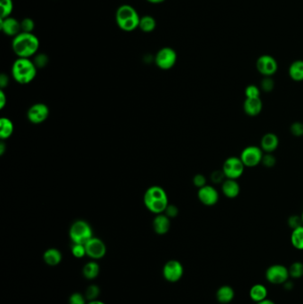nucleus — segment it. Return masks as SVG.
Returning <instances> with one entry per match:
<instances>
[{
    "instance_id": "nucleus-1",
    "label": "nucleus",
    "mask_w": 303,
    "mask_h": 304,
    "mask_svg": "<svg viewBox=\"0 0 303 304\" xmlns=\"http://www.w3.org/2000/svg\"><path fill=\"white\" fill-rule=\"evenodd\" d=\"M12 48L18 58L30 59L39 50V38L34 34L21 32L13 38Z\"/></svg>"
},
{
    "instance_id": "nucleus-2",
    "label": "nucleus",
    "mask_w": 303,
    "mask_h": 304,
    "mask_svg": "<svg viewBox=\"0 0 303 304\" xmlns=\"http://www.w3.org/2000/svg\"><path fill=\"white\" fill-rule=\"evenodd\" d=\"M146 208L155 215L164 214L168 207V197L166 190L159 186H151L143 196Z\"/></svg>"
},
{
    "instance_id": "nucleus-3",
    "label": "nucleus",
    "mask_w": 303,
    "mask_h": 304,
    "mask_svg": "<svg viewBox=\"0 0 303 304\" xmlns=\"http://www.w3.org/2000/svg\"><path fill=\"white\" fill-rule=\"evenodd\" d=\"M37 70L33 61L29 58H18L12 66V75L19 84H30L37 76Z\"/></svg>"
},
{
    "instance_id": "nucleus-4",
    "label": "nucleus",
    "mask_w": 303,
    "mask_h": 304,
    "mask_svg": "<svg viewBox=\"0 0 303 304\" xmlns=\"http://www.w3.org/2000/svg\"><path fill=\"white\" fill-rule=\"evenodd\" d=\"M141 18L136 10L129 4H123L119 7L116 13V21L120 29L126 32H131L139 28Z\"/></svg>"
},
{
    "instance_id": "nucleus-5",
    "label": "nucleus",
    "mask_w": 303,
    "mask_h": 304,
    "mask_svg": "<svg viewBox=\"0 0 303 304\" xmlns=\"http://www.w3.org/2000/svg\"><path fill=\"white\" fill-rule=\"evenodd\" d=\"M69 237L73 244L86 245L93 237V229L85 221L77 220L73 223L69 228Z\"/></svg>"
},
{
    "instance_id": "nucleus-6",
    "label": "nucleus",
    "mask_w": 303,
    "mask_h": 304,
    "mask_svg": "<svg viewBox=\"0 0 303 304\" xmlns=\"http://www.w3.org/2000/svg\"><path fill=\"white\" fill-rule=\"evenodd\" d=\"M245 166L239 156H230L224 161L222 171L227 179L238 180L243 175Z\"/></svg>"
},
{
    "instance_id": "nucleus-7",
    "label": "nucleus",
    "mask_w": 303,
    "mask_h": 304,
    "mask_svg": "<svg viewBox=\"0 0 303 304\" xmlns=\"http://www.w3.org/2000/svg\"><path fill=\"white\" fill-rule=\"evenodd\" d=\"M263 155L264 152L260 147L255 145H250L243 149L239 157L241 158L245 167L251 168L261 164Z\"/></svg>"
},
{
    "instance_id": "nucleus-8",
    "label": "nucleus",
    "mask_w": 303,
    "mask_h": 304,
    "mask_svg": "<svg viewBox=\"0 0 303 304\" xmlns=\"http://www.w3.org/2000/svg\"><path fill=\"white\" fill-rule=\"evenodd\" d=\"M177 62V54L171 47H163L155 57V63L159 69L168 71L175 66Z\"/></svg>"
},
{
    "instance_id": "nucleus-9",
    "label": "nucleus",
    "mask_w": 303,
    "mask_h": 304,
    "mask_svg": "<svg viewBox=\"0 0 303 304\" xmlns=\"http://www.w3.org/2000/svg\"><path fill=\"white\" fill-rule=\"evenodd\" d=\"M266 279L273 285H284L289 280V270L282 264H274L269 266L265 273Z\"/></svg>"
},
{
    "instance_id": "nucleus-10",
    "label": "nucleus",
    "mask_w": 303,
    "mask_h": 304,
    "mask_svg": "<svg viewBox=\"0 0 303 304\" xmlns=\"http://www.w3.org/2000/svg\"><path fill=\"white\" fill-rule=\"evenodd\" d=\"M256 69L263 76H273L278 72V62L271 55H260L256 61Z\"/></svg>"
},
{
    "instance_id": "nucleus-11",
    "label": "nucleus",
    "mask_w": 303,
    "mask_h": 304,
    "mask_svg": "<svg viewBox=\"0 0 303 304\" xmlns=\"http://www.w3.org/2000/svg\"><path fill=\"white\" fill-rule=\"evenodd\" d=\"M49 113V108L45 103H35L28 110L27 118L32 124L39 125L47 120Z\"/></svg>"
},
{
    "instance_id": "nucleus-12",
    "label": "nucleus",
    "mask_w": 303,
    "mask_h": 304,
    "mask_svg": "<svg viewBox=\"0 0 303 304\" xmlns=\"http://www.w3.org/2000/svg\"><path fill=\"white\" fill-rule=\"evenodd\" d=\"M163 274L167 281L175 283L182 279L183 275V266L178 261L172 260L167 262L164 266Z\"/></svg>"
},
{
    "instance_id": "nucleus-13",
    "label": "nucleus",
    "mask_w": 303,
    "mask_h": 304,
    "mask_svg": "<svg viewBox=\"0 0 303 304\" xmlns=\"http://www.w3.org/2000/svg\"><path fill=\"white\" fill-rule=\"evenodd\" d=\"M197 198L203 205L206 207H213L219 201L220 195L214 186L205 185L198 189Z\"/></svg>"
},
{
    "instance_id": "nucleus-14",
    "label": "nucleus",
    "mask_w": 303,
    "mask_h": 304,
    "mask_svg": "<svg viewBox=\"0 0 303 304\" xmlns=\"http://www.w3.org/2000/svg\"><path fill=\"white\" fill-rule=\"evenodd\" d=\"M85 247H86V255L93 259L103 258L107 251L106 245L103 241L94 236L86 243Z\"/></svg>"
},
{
    "instance_id": "nucleus-15",
    "label": "nucleus",
    "mask_w": 303,
    "mask_h": 304,
    "mask_svg": "<svg viewBox=\"0 0 303 304\" xmlns=\"http://www.w3.org/2000/svg\"><path fill=\"white\" fill-rule=\"evenodd\" d=\"M1 30L9 37H16L22 32L21 22L12 17H6L0 20Z\"/></svg>"
},
{
    "instance_id": "nucleus-16",
    "label": "nucleus",
    "mask_w": 303,
    "mask_h": 304,
    "mask_svg": "<svg viewBox=\"0 0 303 304\" xmlns=\"http://www.w3.org/2000/svg\"><path fill=\"white\" fill-rule=\"evenodd\" d=\"M279 145V138L274 133H267L260 139V147L264 153H273Z\"/></svg>"
},
{
    "instance_id": "nucleus-17",
    "label": "nucleus",
    "mask_w": 303,
    "mask_h": 304,
    "mask_svg": "<svg viewBox=\"0 0 303 304\" xmlns=\"http://www.w3.org/2000/svg\"><path fill=\"white\" fill-rule=\"evenodd\" d=\"M263 104L260 98H245L243 101V111L249 117H256L261 112Z\"/></svg>"
},
{
    "instance_id": "nucleus-18",
    "label": "nucleus",
    "mask_w": 303,
    "mask_h": 304,
    "mask_svg": "<svg viewBox=\"0 0 303 304\" xmlns=\"http://www.w3.org/2000/svg\"><path fill=\"white\" fill-rule=\"evenodd\" d=\"M171 228V219L165 214L157 215L153 220L154 231L158 235L167 234Z\"/></svg>"
},
{
    "instance_id": "nucleus-19",
    "label": "nucleus",
    "mask_w": 303,
    "mask_h": 304,
    "mask_svg": "<svg viewBox=\"0 0 303 304\" xmlns=\"http://www.w3.org/2000/svg\"><path fill=\"white\" fill-rule=\"evenodd\" d=\"M222 191L228 199H236L240 194V184L237 180L226 179L222 182Z\"/></svg>"
},
{
    "instance_id": "nucleus-20",
    "label": "nucleus",
    "mask_w": 303,
    "mask_h": 304,
    "mask_svg": "<svg viewBox=\"0 0 303 304\" xmlns=\"http://www.w3.org/2000/svg\"><path fill=\"white\" fill-rule=\"evenodd\" d=\"M235 297V291L230 286H222L216 292V299L220 304H228Z\"/></svg>"
},
{
    "instance_id": "nucleus-21",
    "label": "nucleus",
    "mask_w": 303,
    "mask_h": 304,
    "mask_svg": "<svg viewBox=\"0 0 303 304\" xmlns=\"http://www.w3.org/2000/svg\"><path fill=\"white\" fill-rule=\"evenodd\" d=\"M288 74L292 80L295 82L303 81V60H296L293 62L288 69Z\"/></svg>"
},
{
    "instance_id": "nucleus-22",
    "label": "nucleus",
    "mask_w": 303,
    "mask_h": 304,
    "mask_svg": "<svg viewBox=\"0 0 303 304\" xmlns=\"http://www.w3.org/2000/svg\"><path fill=\"white\" fill-rule=\"evenodd\" d=\"M249 296L253 302L260 303L261 301H264L268 297V289L267 287L261 285V284H256L252 286L249 292Z\"/></svg>"
},
{
    "instance_id": "nucleus-23",
    "label": "nucleus",
    "mask_w": 303,
    "mask_h": 304,
    "mask_svg": "<svg viewBox=\"0 0 303 304\" xmlns=\"http://www.w3.org/2000/svg\"><path fill=\"white\" fill-rule=\"evenodd\" d=\"M44 261L49 266H56L61 262V253L59 250L50 248L47 250L43 255Z\"/></svg>"
},
{
    "instance_id": "nucleus-24",
    "label": "nucleus",
    "mask_w": 303,
    "mask_h": 304,
    "mask_svg": "<svg viewBox=\"0 0 303 304\" xmlns=\"http://www.w3.org/2000/svg\"><path fill=\"white\" fill-rule=\"evenodd\" d=\"M13 124L9 118H2L0 120V138L2 141L8 139L13 135Z\"/></svg>"
},
{
    "instance_id": "nucleus-25",
    "label": "nucleus",
    "mask_w": 303,
    "mask_h": 304,
    "mask_svg": "<svg viewBox=\"0 0 303 304\" xmlns=\"http://www.w3.org/2000/svg\"><path fill=\"white\" fill-rule=\"evenodd\" d=\"M291 243L295 249L303 250V226L293 229L291 234Z\"/></svg>"
},
{
    "instance_id": "nucleus-26",
    "label": "nucleus",
    "mask_w": 303,
    "mask_h": 304,
    "mask_svg": "<svg viewBox=\"0 0 303 304\" xmlns=\"http://www.w3.org/2000/svg\"><path fill=\"white\" fill-rule=\"evenodd\" d=\"M156 27H157V22L153 17L150 16V15L141 17L140 23H139V28L143 32H146V33L151 32L156 29Z\"/></svg>"
},
{
    "instance_id": "nucleus-27",
    "label": "nucleus",
    "mask_w": 303,
    "mask_h": 304,
    "mask_svg": "<svg viewBox=\"0 0 303 304\" xmlns=\"http://www.w3.org/2000/svg\"><path fill=\"white\" fill-rule=\"evenodd\" d=\"M100 273V266L96 262H88L83 269V274L87 279H94L98 277Z\"/></svg>"
},
{
    "instance_id": "nucleus-28",
    "label": "nucleus",
    "mask_w": 303,
    "mask_h": 304,
    "mask_svg": "<svg viewBox=\"0 0 303 304\" xmlns=\"http://www.w3.org/2000/svg\"><path fill=\"white\" fill-rule=\"evenodd\" d=\"M289 270L290 278L299 279L303 277V263L301 262H295L291 265Z\"/></svg>"
},
{
    "instance_id": "nucleus-29",
    "label": "nucleus",
    "mask_w": 303,
    "mask_h": 304,
    "mask_svg": "<svg viewBox=\"0 0 303 304\" xmlns=\"http://www.w3.org/2000/svg\"><path fill=\"white\" fill-rule=\"evenodd\" d=\"M0 7H1V19L9 17L13 12V1L12 0H0Z\"/></svg>"
},
{
    "instance_id": "nucleus-30",
    "label": "nucleus",
    "mask_w": 303,
    "mask_h": 304,
    "mask_svg": "<svg viewBox=\"0 0 303 304\" xmlns=\"http://www.w3.org/2000/svg\"><path fill=\"white\" fill-rule=\"evenodd\" d=\"M260 88L265 93L272 92L275 88V81L272 76H263L260 81Z\"/></svg>"
},
{
    "instance_id": "nucleus-31",
    "label": "nucleus",
    "mask_w": 303,
    "mask_h": 304,
    "mask_svg": "<svg viewBox=\"0 0 303 304\" xmlns=\"http://www.w3.org/2000/svg\"><path fill=\"white\" fill-rule=\"evenodd\" d=\"M244 95L246 98H260V88L256 84H249L244 89Z\"/></svg>"
},
{
    "instance_id": "nucleus-32",
    "label": "nucleus",
    "mask_w": 303,
    "mask_h": 304,
    "mask_svg": "<svg viewBox=\"0 0 303 304\" xmlns=\"http://www.w3.org/2000/svg\"><path fill=\"white\" fill-rule=\"evenodd\" d=\"M261 164L267 168H272L277 164V158L272 153H264L262 156Z\"/></svg>"
},
{
    "instance_id": "nucleus-33",
    "label": "nucleus",
    "mask_w": 303,
    "mask_h": 304,
    "mask_svg": "<svg viewBox=\"0 0 303 304\" xmlns=\"http://www.w3.org/2000/svg\"><path fill=\"white\" fill-rule=\"evenodd\" d=\"M100 296V288L97 286H90L86 291V298L87 300L95 301Z\"/></svg>"
},
{
    "instance_id": "nucleus-34",
    "label": "nucleus",
    "mask_w": 303,
    "mask_h": 304,
    "mask_svg": "<svg viewBox=\"0 0 303 304\" xmlns=\"http://www.w3.org/2000/svg\"><path fill=\"white\" fill-rule=\"evenodd\" d=\"M21 27H22V32L32 33L35 28L34 21L30 18H25L21 21Z\"/></svg>"
},
{
    "instance_id": "nucleus-35",
    "label": "nucleus",
    "mask_w": 303,
    "mask_h": 304,
    "mask_svg": "<svg viewBox=\"0 0 303 304\" xmlns=\"http://www.w3.org/2000/svg\"><path fill=\"white\" fill-rule=\"evenodd\" d=\"M287 224L289 225V227L292 228V230L299 228L301 226H303L302 216H297V215L291 216L287 220Z\"/></svg>"
},
{
    "instance_id": "nucleus-36",
    "label": "nucleus",
    "mask_w": 303,
    "mask_h": 304,
    "mask_svg": "<svg viewBox=\"0 0 303 304\" xmlns=\"http://www.w3.org/2000/svg\"><path fill=\"white\" fill-rule=\"evenodd\" d=\"M227 178L222 170H215L211 173V180L215 184H222Z\"/></svg>"
},
{
    "instance_id": "nucleus-37",
    "label": "nucleus",
    "mask_w": 303,
    "mask_h": 304,
    "mask_svg": "<svg viewBox=\"0 0 303 304\" xmlns=\"http://www.w3.org/2000/svg\"><path fill=\"white\" fill-rule=\"evenodd\" d=\"M290 132L291 134L295 137L303 136V123L300 122V121L293 123L291 125Z\"/></svg>"
},
{
    "instance_id": "nucleus-38",
    "label": "nucleus",
    "mask_w": 303,
    "mask_h": 304,
    "mask_svg": "<svg viewBox=\"0 0 303 304\" xmlns=\"http://www.w3.org/2000/svg\"><path fill=\"white\" fill-rule=\"evenodd\" d=\"M71 252L76 258L84 257L86 254L85 245H80V244H74L71 248Z\"/></svg>"
},
{
    "instance_id": "nucleus-39",
    "label": "nucleus",
    "mask_w": 303,
    "mask_h": 304,
    "mask_svg": "<svg viewBox=\"0 0 303 304\" xmlns=\"http://www.w3.org/2000/svg\"><path fill=\"white\" fill-rule=\"evenodd\" d=\"M193 184L197 189H200L204 186L207 185L206 184V178L204 174L202 173H197L194 177H193Z\"/></svg>"
},
{
    "instance_id": "nucleus-40",
    "label": "nucleus",
    "mask_w": 303,
    "mask_h": 304,
    "mask_svg": "<svg viewBox=\"0 0 303 304\" xmlns=\"http://www.w3.org/2000/svg\"><path fill=\"white\" fill-rule=\"evenodd\" d=\"M35 65L37 68H44L47 66L48 64V57L46 55H38L35 57L34 61Z\"/></svg>"
},
{
    "instance_id": "nucleus-41",
    "label": "nucleus",
    "mask_w": 303,
    "mask_h": 304,
    "mask_svg": "<svg viewBox=\"0 0 303 304\" xmlns=\"http://www.w3.org/2000/svg\"><path fill=\"white\" fill-rule=\"evenodd\" d=\"M69 304H86V298L81 294L75 293L69 297Z\"/></svg>"
},
{
    "instance_id": "nucleus-42",
    "label": "nucleus",
    "mask_w": 303,
    "mask_h": 304,
    "mask_svg": "<svg viewBox=\"0 0 303 304\" xmlns=\"http://www.w3.org/2000/svg\"><path fill=\"white\" fill-rule=\"evenodd\" d=\"M164 214L166 216H168L170 219L175 218L176 216H178V214H179V209L175 205H168V207H167V209H166V211H165Z\"/></svg>"
},
{
    "instance_id": "nucleus-43",
    "label": "nucleus",
    "mask_w": 303,
    "mask_h": 304,
    "mask_svg": "<svg viewBox=\"0 0 303 304\" xmlns=\"http://www.w3.org/2000/svg\"><path fill=\"white\" fill-rule=\"evenodd\" d=\"M6 104V96H5V93H4L3 89H1L0 91V109H4V106Z\"/></svg>"
},
{
    "instance_id": "nucleus-44",
    "label": "nucleus",
    "mask_w": 303,
    "mask_h": 304,
    "mask_svg": "<svg viewBox=\"0 0 303 304\" xmlns=\"http://www.w3.org/2000/svg\"><path fill=\"white\" fill-rule=\"evenodd\" d=\"M7 84H8V76H6L5 74H2L0 76V86H1V88H4L7 85Z\"/></svg>"
},
{
    "instance_id": "nucleus-45",
    "label": "nucleus",
    "mask_w": 303,
    "mask_h": 304,
    "mask_svg": "<svg viewBox=\"0 0 303 304\" xmlns=\"http://www.w3.org/2000/svg\"><path fill=\"white\" fill-rule=\"evenodd\" d=\"M4 150H5V144L3 142H1V144H0V155L1 156L4 154Z\"/></svg>"
},
{
    "instance_id": "nucleus-46",
    "label": "nucleus",
    "mask_w": 303,
    "mask_h": 304,
    "mask_svg": "<svg viewBox=\"0 0 303 304\" xmlns=\"http://www.w3.org/2000/svg\"><path fill=\"white\" fill-rule=\"evenodd\" d=\"M257 304H276L273 301L269 300L268 298L264 301H261L260 303H257Z\"/></svg>"
},
{
    "instance_id": "nucleus-47",
    "label": "nucleus",
    "mask_w": 303,
    "mask_h": 304,
    "mask_svg": "<svg viewBox=\"0 0 303 304\" xmlns=\"http://www.w3.org/2000/svg\"><path fill=\"white\" fill-rule=\"evenodd\" d=\"M147 1L150 2L151 4H160V3L164 2L165 0H147Z\"/></svg>"
},
{
    "instance_id": "nucleus-48",
    "label": "nucleus",
    "mask_w": 303,
    "mask_h": 304,
    "mask_svg": "<svg viewBox=\"0 0 303 304\" xmlns=\"http://www.w3.org/2000/svg\"><path fill=\"white\" fill-rule=\"evenodd\" d=\"M104 304V303H103V302H100V301L95 300V301H92V302H90L89 304Z\"/></svg>"
},
{
    "instance_id": "nucleus-49",
    "label": "nucleus",
    "mask_w": 303,
    "mask_h": 304,
    "mask_svg": "<svg viewBox=\"0 0 303 304\" xmlns=\"http://www.w3.org/2000/svg\"><path fill=\"white\" fill-rule=\"evenodd\" d=\"M302 219H303V214H302Z\"/></svg>"
}]
</instances>
